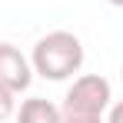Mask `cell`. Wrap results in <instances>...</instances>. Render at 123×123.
<instances>
[{
    "mask_svg": "<svg viewBox=\"0 0 123 123\" xmlns=\"http://www.w3.org/2000/svg\"><path fill=\"white\" fill-rule=\"evenodd\" d=\"M17 123H60V106H53L43 97H30L20 103Z\"/></svg>",
    "mask_w": 123,
    "mask_h": 123,
    "instance_id": "4",
    "label": "cell"
},
{
    "mask_svg": "<svg viewBox=\"0 0 123 123\" xmlns=\"http://www.w3.org/2000/svg\"><path fill=\"white\" fill-rule=\"evenodd\" d=\"M30 67H33V73H40L43 80H53V83L80 73V67H83L80 37L70 33V30H50L47 37H40L33 43Z\"/></svg>",
    "mask_w": 123,
    "mask_h": 123,
    "instance_id": "1",
    "label": "cell"
},
{
    "mask_svg": "<svg viewBox=\"0 0 123 123\" xmlns=\"http://www.w3.org/2000/svg\"><path fill=\"white\" fill-rule=\"evenodd\" d=\"M106 123H123V100L110 106V113H106Z\"/></svg>",
    "mask_w": 123,
    "mask_h": 123,
    "instance_id": "6",
    "label": "cell"
},
{
    "mask_svg": "<svg viewBox=\"0 0 123 123\" xmlns=\"http://www.w3.org/2000/svg\"><path fill=\"white\" fill-rule=\"evenodd\" d=\"M13 97H17V93L0 83V123L7 120V117H13V110H17V100H13Z\"/></svg>",
    "mask_w": 123,
    "mask_h": 123,
    "instance_id": "5",
    "label": "cell"
},
{
    "mask_svg": "<svg viewBox=\"0 0 123 123\" xmlns=\"http://www.w3.org/2000/svg\"><path fill=\"white\" fill-rule=\"evenodd\" d=\"M0 83L13 93H20L33 83V67L13 43H0Z\"/></svg>",
    "mask_w": 123,
    "mask_h": 123,
    "instance_id": "3",
    "label": "cell"
},
{
    "mask_svg": "<svg viewBox=\"0 0 123 123\" xmlns=\"http://www.w3.org/2000/svg\"><path fill=\"white\" fill-rule=\"evenodd\" d=\"M120 80H123V67H120Z\"/></svg>",
    "mask_w": 123,
    "mask_h": 123,
    "instance_id": "8",
    "label": "cell"
},
{
    "mask_svg": "<svg viewBox=\"0 0 123 123\" xmlns=\"http://www.w3.org/2000/svg\"><path fill=\"white\" fill-rule=\"evenodd\" d=\"M110 100H113V90H110L106 77H100V73L77 77L73 86L67 90V97H63L60 123H103Z\"/></svg>",
    "mask_w": 123,
    "mask_h": 123,
    "instance_id": "2",
    "label": "cell"
},
{
    "mask_svg": "<svg viewBox=\"0 0 123 123\" xmlns=\"http://www.w3.org/2000/svg\"><path fill=\"white\" fill-rule=\"evenodd\" d=\"M106 3H110V7H123V0H106Z\"/></svg>",
    "mask_w": 123,
    "mask_h": 123,
    "instance_id": "7",
    "label": "cell"
}]
</instances>
